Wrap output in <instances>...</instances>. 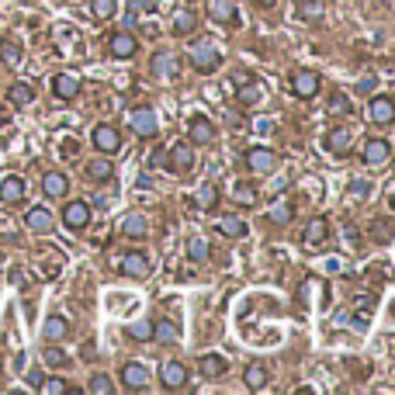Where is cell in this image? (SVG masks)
Segmentation results:
<instances>
[{"label": "cell", "instance_id": "cell-39", "mask_svg": "<svg viewBox=\"0 0 395 395\" xmlns=\"http://www.w3.org/2000/svg\"><path fill=\"white\" fill-rule=\"evenodd\" d=\"M0 60H4L8 66H18V63H21V45L4 42V45H0Z\"/></svg>", "mask_w": 395, "mask_h": 395}, {"label": "cell", "instance_id": "cell-44", "mask_svg": "<svg viewBox=\"0 0 395 395\" xmlns=\"http://www.w3.org/2000/svg\"><path fill=\"white\" fill-rule=\"evenodd\" d=\"M288 218H292V208H288V205H277V208L270 212V222H274V225H285Z\"/></svg>", "mask_w": 395, "mask_h": 395}, {"label": "cell", "instance_id": "cell-37", "mask_svg": "<svg viewBox=\"0 0 395 395\" xmlns=\"http://www.w3.org/2000/svg\"><path fill=\"white\" fill-rule=\"evenodd\" d=\"M87 392H94V395H111L115 392V385H111V378L107 374H90V381H87Z\"/></svg>", "mask_w": 395, "mask_h": 395}, {"label": "cell", "instance_id": "cell-40", "mask_svg": "<svg viewBox=\"0 0 395 395\" xmlns=\"http://www.w3.org/2000/svg\"><path fill=\"white\" fill-rule=\"evenodd\" d=\"M38 388H42L45 395H63V392H70V385H66L63 378H42Z\"/></svg>", "mask_w": 395, "mask_h": 395}, {"label": "cell", "instance_id": "cell-41", "mask_svg": "<svg viewBox=\"0 0 395 395\" xmlns=\"http://www.w3.org/2000/svg\"><path fill=\"white\" fill-rule=\"evenodd\" d=\"M298 14H302V21H316V18H322V4L319 0H302Z\"/></svg>", "mask_w": 395, "mask_h": 395}, {"label": "cell", "instance_id": "cell-4", "mask_svg": "<svg viewBox=\"0 0 395 395\" xmlns=\"http://www.w3.org/2000/svg\"><path fill=\"white\" fill-rule=\"evenodd\" d=\"M166 166H170V174H177V177L191 174L194 170V149H191V142H174L170 153H166Z\"/></svg>", "mask_w": 395, "mask_h": 395}, {"label": "cell", "instance_id": "cell-5", "mask_svg": "<svg viewBox=\"0 0 395 395\" xmlns=\"http://www.w3.org/2000/svg\"><path fill=\"white\" fill-rule=\"evenodd\" d=\"M90 142H94V149L97 153H118L122 149V136H118V129L115 125H107V122H101V125H94V132H90Z\"/></svg>", "mask_w": 395, "mask_h": 395}, {"label": "cell", "instance_id": "cell-48", "mask_svg": "<svg viewBox=\"0 0 395 395\" xmlns=\"http://www.w3.org/2000/svg\"><path fill=\"white\" fill-rule=\"evenodd\" d=\"M392 212H395V198H392Z\"/></svg>", "mask_w": 395, "mask_h": 395}, {"label": "cell", "instance_id": "cell-33", "mask_svg": "<svg viewBox=\"0 0 395 395\" xmlns=\"http://www.w3.org/2000/svg\"><path fill=\"white\" fill-rule=\"evenodd\" d=\"M198 371H201L205 378H222V374H225V361H222L218 354H205V357L198 361Z\"/></svg>", "mask_w": 395, "mask_h": 395}, {"label": "cell", "instance_id": "cell-27", "mask_svg": "<svg viewBox=\"0 0 395 395\" xmlns=\"http://www.w3.org/2000/svg\"><path fill=\"white\" fill-rule=\"evenodd\" d=\"M329 240V222L326 218H312L309 225H305V243L309 246H322Z\"/></svg>", "mask_w": 395, "mask_h": 395}, {"label": "cell", "instance_id": "cell-35", "mask_svg": "<svg viewBox=\"0 0 395 395\" xmlns=\"http://www.w3.org/2000/svg\"><path fill=\"white\" fill-rule=\"evenodd\" d=\"M129 340H136V344H146V340H153V322L149 319H136V322H129Z\"/></svg>", "mask_w": 395, "mask_h": 395}, {"label": "cell", "instance_id": "cell-15", "mask_svg": "<svg viewBox=\"0 0 395 395\" xmlns=\"http://www.w3.org/2000/svg\"><path fill=\"white\" fill-rule=\"evenodd\" d=\"M118 378H122V385H125L129 392H139V388H146V385H149V378H153V374H149L142 364H122Z\"/></svg>", "mask_w": 395, "mask_h": 395}, {"label": "cell", "instance_id": "cell-12", "mask_svg": "<svg viewBox=\"0 0 395 395\" xmlns=\"http://www.w3.org/2000/svg\"><path fill=\"white\" fill-rule=\"evenodd\" d=\"M160 381H163V388H170V392L188 388V368H184L181 361H166V364L160 368Z\"/></svg>", "mask_w": 395, "mask_h": 395}, {"label": "cell", "instance_id": "cell-45", "mask_svg": "<svg viewBox=\"0 0 395 395\" xmlns=\"http://www.w3.org/2000/svg\"><path fill=\"white\" fill-rule=\"evenodd\" d=\"M38 381H42V371H28V385H35V388H38Z\"/></svg>", "mask_w": 395, "mask_h": 395}, {"label": "cell", "instance_id": "cell-46", "mask_svg": "<svg viewBox=\"0 0 395 395\" xmlns=\"http://www.w3.org/2000/svg\"><path fill=\"white\" fill-rule=\"evenodd\" d=\"M253 4H257V8H264V11H267V8H274V4H277V0H253Z\"/></svg>", "mask_w": 395, "mask_h": 395}, {"label": "cell", "instance_id": "cell-23", "mask_svg": "<svg viewBox=\"0 0 395 395\" xmlns=\"http://www.w3.org/2000/svg\"><path fill=\"white\" fill-rule=\"evenodd\" d=\"M243 381H246L250 392H260V388L267 385V368H264L260 361H250V364L243 368Z\"/></svg>", "mask_w": 395, "mask_h": 395}, {"label": "cell", "instance_id": "cell-34", "mask_svg": "<svg viewBox=\"0 0 395 395\" xmlns=\"http://www.w3.org/2000/svg\"><path fill=\"white\" fill-rule=\"evenodd\" d=\"M188 257H191L194 264H205V260L212 257L208 240H205V236H191V240H188Z\"/></svg>", "mask_w": 395, "mask_h": 395}, {"label": "cell", "instance_id": "cell-19", "mask_svg": "<svg viewBox=\"0 0 395 395\" xmlns=\"http://www.w3.org/2000/svg\"><path fill=\"white\" fill-rule=\"evenodd\" d=\"M208 14H212V21H218V25H233V21H240L236 0H212V4H208Z\"/></svg>", "mask_w": 395, "mask_h": 395}, {"label": "cell", "instance_id": "cell-30", "mask_svg": "<svg viewBox=\"0 0 395 395\" xmlns=\"http://www.w3.org/2000/svg\"><path fill=\"white\" fill-rule=\"evenodd\" d=\"M215 205H218V188L215 184H201L198 194H194V208L198 212H212Z\"/></svg>", "mask_w": 395, "mask_h": 395}, {"label": "cell", "instance_id": "cell-43", "mask_svg": "<svg viewBox=\"0 0 395 395\" xmlns=\"http://www.w3.org/2000/svg\"><path fill=\"white\" fill-rule=\"evenodd\" d=\"M45 364H52V368H66V364H70V357H66L63 351L49 347V351H45Z\"/></svg>", "mask_w": 395, "mask_h": 395}, {"label": "cell", "instance_id": "cell-18", "mask_svg": "<svg viewBox=\"0 0 395 395\" xmlns=\"http://www.w3.org/2000/svg\"><path fill=\"white\" fill-rule=\"evenodd\" d=\"M368 166H385L388 160H392V146L385 142V139H371L368 146H364V156H361Z\"/></svg>", "mask_w": 395, "mask_h": 395}, {"label": "cell", "instance_id": "cell-24", "mask_svg": "<svg viewBox=\"0 0 395 395\" xmlns=\"http://www.w3.org/2000/svg\"><path fill=\"white\" fill-rule=\"evenodd\" d=\"M218 233L229 236V240H243V236H246V222H243L240 215H222V218H218Z\"/></svg>", "mask_w": 395, "mask_h": 395}, {"label": "cell", "instance_id": "cell-2", "mask_svg": "<svg viewBox=\"0 0 395 395\" xmlns=\"http://www.w3.org/2000/svg\"><path fill=\"white\" fill-rule=\"evenodd\" d=\"M243 163H246L250 174H274L277 170V153L267 149V146H250L246 156H243Z\"/></svg>", "mask_w": 395, "mask_h": 395}, {"label": "cell", "instance_id": "cell-36", "mask_svg": "<svg viewBox=\"0 0 395 395\" xmlns=\"http://www.w3.org/2000/svg\"><path fill=\"white\" fill-rule=\"evenodd\" d=\"M118 11V0H90V14L97 21H107V18H115Z\"/></svg>", "mask_w": 395, "mask_h": 395}, {"label": "cell", "instance_id": "cell-17", "mask_svg": "<svg viewBox=\"0 0 395 395\" xmlns=\"http://www.w3.org/2000/svg\"><path fill=\"white\" fill-rule=\"evenodd\" d=\"M52 222H55V218H52V212H49L45 205H35V208L25 212V225H28L31 233H49Z\"/></svg>", "mask_w": 395, "mask_h": 395}, {"label": "cell", "instance_id": "cell-14", "mask_svg": "<svg viewBox=\"0 0 395 395\" xmlns=\"http://www.w3.org/2000/svg\"><path fill=\"white\" fill-rule=\"evenodd\" d=\"M52 94L60 101H73L80 94V77L77 73H55L52 77Z\"/></svg>", "mask_w": 395, "mask_h": 395}, {"label": "cell", "instance_id": "cell-9", "mask_svg": "<svg viewBox=\"0 0 395 395\" xmlns=\"http://www.w3.org/2000/svg\"><path fill=\"white\" fill-rule=\"evenodd\" d=\"M129 125L139 139H153L160 129H156V115H153V107H136L132 115H129Z\"/></svg>", "mask_w": 395, "mask_h": 395}, {"label": "cell", "instance_id": "cell-22", "mask_svg": "<svg viewBox=\"0 0 395 395\" xmlns=\"http://www.w3.org/2000/svg\"><path fill=\"white\" fill-rule=\"evenodd\" d=\"M260 101H264V87L257 80H246V84L236 87V104L240 107H257Z\"/></svg>", "mask_w": 395, "mask_h": 395}, {"label": "cell", "instance_id": "cell-28", "mask_svg": "<svg viewBox=\"0 0 395 395\" xmlns=\"http://www.w3.org/2000/svg\"><path fill=\"white\" fill-rule=\"evenodd\" d=\"M87 177L90 181H111V177H115V166H111L107 156H97V160L87 163Z\"/></svg>", "mask_w": 395, "mask_h": 395}, {"label": "cell", "instance_id": "cell-3", "mask_svg": "<svg viewBox=\"0 0 395 395\" xmlns=\"http://www.w3.org/2000/svg\"><path fill=\"white\" fill-rule=\"evenodd\" d=\"M149 73H156V77H163V80L181 77V55H177V52H170V49L153 52V60H149Z\"/></svg>", "mask_w": 395, "mask_h": 395}, {"label": "cell", "instance_id": "cell-6", "mask_svg": "<svg viewBox=\"0 0 395 395\" xmlns=\"http://www.w3.org/2000/svg\"><path fill=\"white\" fill-rule=\"evenodd\" d=\"M107 52L115 55V60H132V55L139 52V38L132 35V31H111L107 35Z\"/></svg>", "mask_w": 395, "mask_h": 395}, {"label": "cell", "instance_id": "cell-32", "mask_svg": "<svg viewBox=\"0 0 395 395\" xmlns=\"http://www.w3.org/2000/svg\"><path fill=\"white\" fill-rule=\"evenodd\" d=\"M233 201H236L240 208H253V205H257V191H253V184L236 181V184H233Z\"/></svg>", "mask_w": 395, "mask_h": 395}, {"label": "cell", "instance_id": "cell-7", "mask_svg": "<svg viewBox=\"0 0 395 395\" xmlns=\"http://www.w3.org/2000/svg\"><path fill=\"white\" fill-rule=\"evenodd\" d=\"M288 90H292L295 97H302V101L316 97V94H319V73H312V70H298V73H292Z\"/></svg>", "mask_w": 395, "mask_h": 395}, {"label": "cell", "instance_id": "cell-10", "mask_svg": "<svg viewBox=\"0 0 395 395\" xmlns=\"http://www.w3.org/2000/svg\"><path fill=\"white\" fill-rule=\"evenodd\" d=\"M63 225H66V229H73V233L87 229V225H90V205L87 201H70L63 208Z\"/></svg>", "mask_w": 395, "mask_h": 395}, {"label": "cell", "instance_id": "cell-16", "mask_svg": "<svg viewBox=\"0 0 395 395\" xmlns=\"http://www.w3.org/2000/svg\"><path fill=\"white\" fill-rule=\"evenodd\" d=\"M212 139H215V125H212L205 115L191 118V129H188V142H191V146H208Z\"/></svg>", "mask_w": 395, "mask_h": 395}, {"label": "cell", "instance_id": "cell-13", "mask_svg": "<svg viewBox=\"0 0 395 395\" xmlns=\"http://www.w3.org/2000/svg\"><path fill=\"white\" fill-rule=\"evenodd\" d=\"M351 142H354V132H351L347 125H336V129L326 132V149H329L333 156H347Z\"/></svg>", "mask_w": 395, "mask_h": 395}, {"label": "cell", "instance_id": "cell-31", "mask_svg": "<svg viewBox=\"0 0 395 395\" xmlns=\"http://www.w3.org/2000/svg\"><path fill=\"white\" fill-rule=\"evenodd\" d=\"M181 336V329L170 322V319H156L153 322V340H160V344H174Z\"/></svg>", "mask_w": 395, "mask_h": 395}, {"label": "cell", "instance_id": "cell-26", "mask_svg": "<svg viewBox=\"0 0 395 395\" xmlns=\"http://www.w3.org/2000/svg\"><path fill=\"white\" fill-rule=\"evenodd\" d=\"M70 333V322L63 319V316H49L45 319V326H42V336L49 344H55V340H63V336Z\"/></svg>", "mask_w": 395, "mask_h": 395}, {"label": "cell", "instance_id": "cell-42", "mask_svg": "<svg viewBox=\"0 0 395 395\" xmlns=\"http://www.w3.org/2000/svg\"><path fill=\"white\" fill-rule=\"evenodd\" d=\"M351 101L344 97V94H333V101H329V111H333V115H351Z\"/></svg>", "mask_w": 395, "mask_h": 395}, {"label": "cell", "instance_id": "cell-20", "mask_svg": "<svg viewBox=\"0 0 395 395\" xmlns=\"http://www.w3.org/2000/svg\"><path fill=\"white\" fill-rule=\"evenodd\" d=\"M42 191H45V198H66V191H70V177L60 174V170H49V174L42 177Z\"/></svg>", "mask_w": 395, "mask_h": 395}, {"label": "cell", "instance_id": "cell-47", "mask_svg": "<svg viewBox=\"0 0 395 395\" xmlns=\"http://www.w3.org/2000/svg\"><path fill=\"white\" fill-rule=\"evenodd\" d=\"M4 122H8V111H4V107H0V125H4Z\"/></svg>", "mask_w": 395, "mask_h": 395}, {"label": "cell", "instance_id": "cell-11", "mask_svg": "<svg viewBox=\"0 0 395 395\" xmlns=\"http://www.w3.org/2000/svg\"><path fill=\"white\" fill-rule=\"evenodd\" d=\"M118 270H122L125 277H136V281H142V277L149 274V257H146L142 250H132V253H125V257L118 260Z\"/></svg>", "mask_w": 395, "mask_h": 395}, {"label": "cell", "instance_id": "cell-29", "mask_svg": "<svg viewBox=\"0 0 395 395\" xmlns=\"http://www.w3.org/2000/svg\"><path fill=\"white\" fill-rule=\"evenodd\" d=\"M8 101H11V107H28V104L35 101L31 84H11V87H8Z\"/></svg>", "mask_w": 395, "mask_h": 395}, {"label": "cell", "instance_id": "cell-1", "mask_svg": "<svg viewBox=\"0 0 395 395\" xmlns=\"http://www.w3.org/2000/svg\"><path fill=\"white\" fill-rule=\"evenodd\" d=\"M191 66L198 73H215L222 66V52L212 45V42H194L191 45Z\"/></svg>", "mask_w": 395, "mask_h": 395}, {"label": "cell", "instance_id": "cell-8", "mask_svg": "<svg viewBox=\"0 0 395 395\" xmlns=\"http://www.w3.org/2000/svg\"><path fill=\"white\" fill-rule=\"evenodd\" d=\"M368 118H371L374 125H388V122H395V97H388V94L371 97V101H368Z\"/></svg>", "mask_w": 395, "mask_h": 395}, {"label": "cell", "instance_id": "cell-25", "mask_svg": "<svg viewBox=\"0 0 395 395\" xmlns=\"http://www.w3.org/2000/svg\"><path fill=\"white\" fill-rule=\"evenodd\" d=\"M146 229H149V222H146L139 212L125 215V222H122V236H125V240H142V236H146Z\"/></svg>", "mask_w": 395, "mask_h": 395}, {"label": "cell", "instance_id": "cell-38", "mask_svg": "<svg viewBox=\"0 0 395 395\" xmlns=\"http://www.w3.org/2000/svg\"><path fill=\"white\" fill-rule=\"evenodd\" d=\"M198 28V18L191 14V11H181L177 18H174V35H191Z\"/></svg>", "mask_w": 395, "mask_h": 395}, {"label": "cell", "instance_id": "cell-21", "mask_svg": "<svg viewBox=\"0 0 395 395\" xmlns=\"http://www.w3.org/2000/svg\"><path fill=\"white\" fill-rule=\"evenodd\" d=\"M25 181L18 177V174H11V177H4V181H0V201H4V205H18L21 198H25Z\"/></svg>", "mask_w": 395, "mask_h": 395}]
</instances>
